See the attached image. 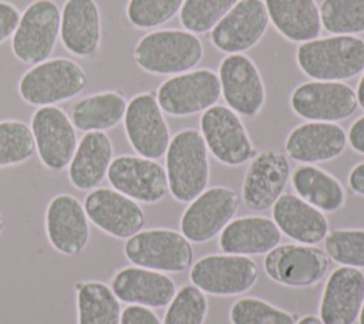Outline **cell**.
<instances>
[{
    "label": "cell",
    "mask_w": 364,
    "mask_h": 324,
    "mask_svg": "<svg viewBox=\"0 0 364 324\" xmlns=\"http://www.w3.org/2000/svg\"><path fill=\"white\" fill-rule=\"evenodd\" d=\"M300 70L318 81H343L364 71V40L336 34L301 43L296 51Z\"/></svg>",
    "instance_id": "obj_1"
},
{
    "label": "cell",
    "mask_w": 364,
    "mask_h": 324,
    "mask_svg": "<svg viewBox=\"0 0 364 324\" xmlns=\"http://www.w3.org/2000/svg\"><path fill=\"white\" fill-rule=\"evenodd\" d=\"M168 190L179 202H191L209 182L208 148L199 131L186 128L173 135L166 149Z\"/></svg>",
    "instance_id": "obj_2"
},
{
    "label": "cell",
    "mask_w": 364,
    "mask_h": 324,
    "mask_svg": "<svg viewBox=\"0 0 364 324\" xmlns=\"http://www.w3.org/2000/svg\"><path fill=\"white\" fill-rule=\"evenodd\" d=\"M203 45L199 37L186 30H155L145 34L134 48L135 63L156 75L182 74L199 64Z\"/></svg>",
    "instance_id": "obj_3"
},
{
    "label": "cell",
    "mask_w": 364,
    "mask_h": 324,
    "mask_svg": "<svg viewBox=\"0 0 364 324\" xmlns=\"http://www.w3.org/2000/svg\"><path fill=\"white\" fill-rule=\"evenodd\" d=\"M85 85L87 75L80 64L60 57L27 70L18 81V94L30 105L47 107L77 97Z\"/></svg>",
    "instance_id": "obj_4"
},
{
    "label": "cell",
    "mask_w": 364,
    "mask_h": 324,
    "mask_svg": "<svg viewBox=\"0 0 364 324\" xmlns=\"http://www.w3.org/2000/svg\"><path fill=\"white\" fill-rule=\"evenodd\" d=\"M125 257L138 267L161 273H179L192 266L193 249L179 232L171 229H148L128 237Z\"/></svg>",
    "instance_id": "obj_5"
},
{
    "label": "cell",
    "mask_w": 364,
    "mask_h": 324,
    "mask_svg": "<svg viewBox=\"0 0 364 324\" xmlns=\"http://www.w3.org/2000/svg\"><path fill=\"white\" fill-rule=\"evenodd\" d=\"M61 11L53 0H34L20 16L11 50L24 64H40L53 53L60 36Z\"/></svg>",
    "instance_id": "obj_6"
},
{
    "label": "cell",
    "mask_w": 364,
    "mask_h": 324,
    "mask_svg": "<svg viewBox=\"0 0 364 324\" xmlns=\"http://www.w3.org/2000/svg\"><path fill=\"white\" fill-rule=\"evenodd\" d=\"M220 94L219 75L200 68L165 80L156 91V101L164 112L172 117H186L213 107Z\"/></svg>",
    "instance_id": "obj_7"
},
{
    "label": "cell",
    "mask_w": 364,
    "mask_h": 324,
    "mask_svg": "<svg viewBox=\"0 0 364 324\" xmlns=\"http://www.w3.org/2000/svg\"><path fill=\"white\" fill-rule=\"evenodd\" d=\"M200 135L208 151L223 165L240 166L256 151L239 115L225 105H213L200 117Z\"/></svg>",
    "instance_id": "obj_8"
},
{
    "label": "cell",
    "mask_w": 364,
    "mask_h": 324,
    "mask_svg": "<svg viewBox=\"0 0 364 324\" xmlns=\"http://www.w3.org/2000/svg\"><path fill=\"white\" fill-rule=\"evenodd\" d=\"M189 279L203 293L212 296H237L257 281V266L240 254H208L193 263Z\"/></svg>",
    "instance_id": "obj_9"
},
{
    "label": "cell",
    "mask_w": 364,
    "mask_h": 324,
    "mask_svg": "<svg viewBox=\"0 0 364 324\" xmlns=\"http://www.w3.org/2000/svg\"><path fill=\"white\" fill-rule=\"evenodd\" d=\"M239 207L237 193L226 186H213L198 195L181 216V233L193 243H205L219 234Z\"/></svg>",
    "instance_id": "obj_10"
},
{
    "label": "cell",
    "mask_w": 364,
    "mask_h": 324,
    "mask_svg": "<svg viewBox=\"0 0 364 324\" xmlns=\"http://www.w3.org/2000/svg\"><path fill=\"white\" fill-rule=\"evenodd\" d=\"M293 112L309 121L337 122L353 115L358 107L355 91L341 81H307L290 95Z\"/></svg>",
    "instance_id": "obj_11"
},
{
    "label": "cell",
    "mask_w": 364,
    "mask_h": 324,
    "mask_svg": "<svg viewBox=\"0 0 364 324\" xmlns=\"http://www.w3.org/2000/svg\"><path fill=\"white\" fill-rule=\"evenodd\" d=\"M124 128L128 142L139 156L158 159L166 152L169 128L152 92L138 94L127 104Z\"/></svg>",
    "instance_id": "obj_12"
},
{
    "label": "cell",
    "mask_w": 364,
    "mask_h": 324,
    "mask_svg": "<svg viewBox=\"0 0 364 324\" xmlns=\"http://www.w3.org/2000/svg\"><path fill=\"white\" fill-rule=\"evenodd\" d=\"M266 254V274L287 287H310L318 283L330 267L324 250L311 244H282Z\"/></svg>",
    "instance_id": "obj_13"
},
{
    "label": "cell",
    "mask_w": 364,
    "mask_h": 324,
    "mask_svg": "<svg viewBox=\"0 0 364 324\" xmlns=\"http://www.w3.org/2000/svg\"><path fill=\"white\" fill-rule=\"evenodd\" d=\"M220 92L228 107L239 115H257L266 101V91L256 64L245 54H229L219 65Z\"/></svg>",
    "instance_id": "obj_14"
},
{
    "label": "cell",
    "mask_w": 364,
    "mask_h": 324,
    "mask_svg": "<svg viewBox=\"0 0 364 324\" xmlns=\"http://www.w3.org/2000/svg\"><path fill=\"white\" fill-rule=\"evenodd\" d=\"M30 128L41 163L51 171L64 169L77 148L75 128L67 114L54 105L40 107Z\"/></svg>",
    "instance_id": "obj_15"
},
{
    "label": "cell",
    "mask_w": 364,
    "mask_h": 324,
    "mask_svg": "<svg viewBox=\"0 0 364 324\" xmlns=\"http://www.w3.org/2000/svg\"><path fill=\"white\" fill-rule=\"evenodd\" d=\"M108 182L122 195L142 203H156L168 192L166 172L155 159L121 155L112 159Z\"/></svg>",
    "instance_id": "obj_16"
},
{
    "label": "cell",
    "mask_w": 364,
    "mask_h": 324,
    "mask_svg": "<svg viewBox=\"0 0 364 324\" xmlns=\"http://www.w3.org/2000/svg\"><path fill=\"white\" fill-rule=\"evenodd\" d=\"M269 16L263 0H239L212 28V44L228 54H240L263 37Z\"/></svg>",
    "instance_id": "obj_17"
},
{
    "label": "cell",
    "mask_w": 364,
    "mask_h": 324,
    "mask_svg": "<svg viewBox=\"0 0 364 324\" xmlns=\"http://www.w3.org/2000/svg\"><path fill=\"white\" fill-rule=\"evenodd\" d=\"M290 176L287 156L276 149H266L255 155L245 173L242 199L250 210H266L283 193Z\"/></svg>",
    "instance_id": "obj_18"
},
{
    "label": "cell",
    "mask_w": 364,
    "mask_h": 324,
    "mask_svg": "<svg viewBox=\"0 0 364 324\" xmlns=\"http://www.w3.org/2000/svg\"><path fill=\"white\" fill-rule=\"evenodd\" d=\"M84 210L98 229L118 239L134 236L145 225L141 206L134 199L109 188L92 189L85 196Z\"/></svg>",
    "instance_id": "obj_19"
},
{
    "label": "cell",
    "mask_w": 364,
    "mask_h": 324,
    "mask_svg": "<svg viewBox=\"0 0 364 324\" xmlns=\"http://www.w3.org/2000/svg\"><path fill=\"white\" fill-rule=\"evenodd\" d=\"M46 232L50 244L61 254L75 256L88 243V216L80 200L67 193L54 196L46 210Z\"/></svg>",
    "instance_id": "obj_20"
},
{
    "label": "cell",
    "mask_w": 364,
    "mask_h": 324,
    "mask_svg": "<svg viewBox=\"0 0 364 324\" xmlns=\"http://www.w3.org/2000/svg\"><path fill=\"white\" fill-rule=\"evenodd\" d=\"M364 301V273L355 267L341 266L328 276L321 300L323 324H354Z\"/></svg>",
    "instance_id": "obj_21"
},
{
    "label": "cell",
    "mask_w": 364,
    "mask_h": 324,
    "mask_svg": "<svg viewBox=\"0 0 364 324\" xmlns=\"http://www.w3.org/2000/svg\"><path fill=\"white\" fill-rule=\"evenodd\" d=\"M346 145L347 134L336 122L309 121L290 131L284 149L293 161L311 165L340 156Z\"/></svg>",
    "instance_id": "obj_22"
},
{
    "label": "cell",
    "mask_w": 364,
    "mask_h": 324,
    "mask_svg": "<svg viewBox=\"0 0 364 324\" xmlns=\"http://www.w3.org/2000/svg\"><path fill=\"white\" fill-rule=\"evenodd\" d=\"M111 288L118 300L149 308L168 306L176 293L175 283L169 276L138 266L117 271Z\"/></svg>",
    "instance_id": "obj_23"
},
{
    "label": "cell",
    "mask_w": 364,
    "mask_h": 324,
    "mask_svg": "<svg viewBox=\"0 0 364 324\" xmlns=\"http://www.w3.org/2000/svg\"><path fill=\"white\" fill-rule=\"evenodd\" d=\"M60 38L77 57L92 55L101 41V16L95 0H67L61 10Z\"/></svg>",
    "instance_id": "obj_24"
},
{
    "label": "cell",
    "mask_w": 364,
    "mask_h": 324,
    "mask_svg": "<svg viewBox=\"0 0 364 324\" xmlns=\"http://www.w3.org/2000/svg\"><path fill=\"white\" fill-rule=\"evenodd\" d=\"M272 216L279 230L300 244H316L328 233L324 213L291 193L279 196L272 206Z\"/></svg>",
    "instance_id": "obj_25"
},
{
    "label": "cell",
    "mask_w": 364,
    "mask_h": 324,
    "mask_svg": "<svg viewBox=\"0 0 364 324\" xmlns=\"http://www.w3.org/2000/svg\"><path fill=\"white\" fill-rule=\"evenodd\" d=\"M282 232L264 216H243L232 219L219 236V247L228 254H264L279 246Z\"/></svg>",
    "instance_id": "obj_26"
},
{
    "label": "cell",
    "mask_w": 364,
    "mask_h": 324,
    "mask_svg": "<svg viewBox=\"0 0 364 324\" xmlns=\"http://www.w3.org/2000/svg\"><path fill=\"white\" fill-rule=\"evenodd\" d=\"M112 155V142L104 131L87 132L77 145L68 163L71 185L80 190L97 188L107 176Z\"/></svg>",
    "instance_id": "obj_27"
},
{
    "label": "cell",
    "mask_w": 364,
    "mask_h": 324,
    "mask_svg": "<svg viewBox=\"0 0 364 324\" xmlns=\"http://www.w3.org/2000/svg\"><path fill=\"white\" fill-rule=\"evenodd\" d=\"M269 21L290 41L306 43L321 31L320 10L316 0H263Z\"/></svg>",
    "instance_id": "obj_28"
},
{
    "label": "cell",
    "mask_w": 364,
    "mask_h": 324,
    "mask_svg": "<svg viewBox=\"0 0 364 324\" xmlns=\"http://www.w3.org/2000/svg\"><path fill=\"white\" fill-rule=\"evenodd\" d=\"M291 185L299 198L316 209L331 213L344 206L346 192L331 173L314 165H300L291 175Z\"/></svg>",
    "instance_id": "obj_29"
},
{
    "label": "cell",
    "mask_w": 364,
    "mask_h": 324,
    "mask_svg": "<svg viewBox=\"0 0 364 324\" xmlns=\"http://www.w3.org/2000/svg\"><path fill=\"white\" fill-rule=\"evenodd\" d=\"M125 109L127 101L121 92L104 91L77 101L71 108L70 119L80 131H105L124 119Z\"/></svg>",
    "instance_id": "obj_30"
},
{
    "label": "cell",
    "mask_w": 364,
    "mask_h": 324,
    "mask_svg": "<svg viewBox=\"0 0 364 324\" xmlns=\"http://www.w3.org/2000/svg\"><path fill=\"white\" fill-rule=\"evenodd\" d=\"M78 324H119V300L112 288L100 281L77 286Z\"/></svg>",
    "instance_id": "obj_31"
},
{
    "label": "cell",
    "mask_w": 364,
    "mask_h": 324,
    "mask_svg": "<svg viewBox=\"0 0 364 324\" xmlns=\"http://www.w3.org/2000/svg\"><path fill=\"white\" fill-rule=\"evenodd\" d=\"M321 27L330 33H364V0H323L318 7Z\"/></svg>",
    "instance_id": "obj_32"
},
{
    "label": "cell",
    "mask_w": 364,
    "mask_h": 324,
    "mask_svg": "<svg viewBox=\"0 0 364 324\" xmlns=\"http://www.w3.org/2000/svg\"><path fill=\"white\" fill-rule=\"evenodd\" d=\"M31 128L16 119L0 121V168L26 162L34 153Z\"/></svg>",
    "instance_id": "obj_33"
},
{
    "label": "cell",
    "mask_w": 364,
    "mask_h": 324,
    "mask_svg": "<svg viewBox=\"0 0 364 324\" xmlns=\"http://www.w3.org/2000/svg\"><path fill=\"white\" fill-rule=\"evenodd\" d=\"M239 0H183L179 10L181 24L191 33H206L212 30L220 18Z\"/></svg>",
    "instance_id": "obj_34"
},
{
    "label": "cell",
    "mask_w": 364,
    "mask_h": 324,
    "mask_svg": "<svg viewBox=\"0 0 364 324\" xmlns=\"http://www.w3.org/2000/svg\"><path fill=\"white\" fill-rule=\"evenodd\" d=\"M208 300L193 284L182 286L169 301L162 324H203Z\"/></svg>",
    "instance_id": "obj_35"
},
{
    "label": "cell",
    "mask_w": 364,
    "mask_h": 324,
    "mask_svg": "<svg viewBox=\"0 0 364 324\" xmlns=\"http://www.w3.org/2000/svg\"><path fill=\"white\" fill-rule=\"evenodd\" d=\"M229 317L232 324H296L293 314L256 297L235 301Z\"/></svg>",
    "instance_id": "obj_36"
},
{
    "label": "cell",
    "mask_w": 364,
    "mask_h": 324,
    "mask_svg": "<svg viewBox=\"0 0 364 324\" xmlns=\"http://www.w3.org/2000/svg\"><path fill=\"white\" fill-rule=\"evenodd\" d=\"M327 254L338 264L364 269V229H337L324 237Z\"/></svg>",
    "instance_id": "obj_37"
},
{
    "label": "cell",
    "mask_w": 364,
    "mask_h": 324,
    "mask_svg": "<svg viewBox=\"0 0 364 324\" xmlns=\"http://www.w3.org/2000/svg\"><path fill=\"white\" fill-rule=\"evenodd\" d=\"M183 0H128L127 17L136 28H154L169 21Z\"/></svg>",
    "instance_id": "obj_38"
},
{
    "label": "cell",
    "mask_w": 364,
    "mask_h": 324,
    "mask_svg": "<svg viewBox=\"0 0 364 324\" xmlns=\"http://www.w3.org/2000/svg\"><path fill=\"white\" fill-rule=\"evenodd\" d=\"M18 9L4 0H0V44L10 38L20 21Z\"/></svg>",
    "instance_id": "obj_39"
},
{
    "label": "cell",
    "mask_w": 364,
    "mask_h": 324,
    "mask_svg": "<svg viewBox=\"0 0 364 324\" xmlns=\"http://www.w3.org/2000/svg\"><path fill=\"white\" fill-rule=\"evenodd\" d=\"M119 324H162V323L149 307L131 304L125 307L124 311H121Z\"/></svg>",
    "instance_id": "obj_40"
},
{
    "label": "cell",
    "mask_w": 364,
    "mask_h": 324,
    "mask_svg": "<svg viewBox=\"0 0 364 324\" xmlns=\"http://www.w3.org/2000/svg\"><path fill=\"white\" fill-rule=\"evenodd\" d=\"M347 141L353 151L364 155V115L351 124L347 134Z\"/></svg>",
    "instance_id": "obj_41"
},
{
    "label": "cell",
    "mask_w": 364,
    "mask_h": 324,
    "mask_svg": "<svg viewBox=\"0 0 364 324\" xmlns=\"http://www.w3.org/2000/svg\"><path fill=\"white\" fill-rule=\"evenodd\" d=\"M350 189L360 196H364V162L357 163L348 173Z\"/></svg>",
    "instance_id": "obj_42"
},
{
    "label": "cell",
    "mask_w": 364,
    "mask_h": 324,
    "mask_svg": "<svg viewBox=\"0 0 364 324\" xmlns=\"http://www.w3.org/2000/svg\"><path fill=\"white\" fill-rule=\"evenodd\" d=\"M355 97H357L358 105L364 109V72H363V75H361V78H360V81H358Z\"/></svg>",
    "instance_id": "obj_43"
},
{
    "label": "cell",
    "mask_w": 364,
    "mask_h": 324,
    "mask_svg": "<svg viewBox=\"0 0 364 324\" xmlns=\"http://www.w3.org/2000/svg\"><path fill=\"white\" fill-rule=\"evenodd\" d=\"M296 324H323V321L316 315H304Z\"/></svg>",
    "instance_id": "obj_44"
},
{
    "label": "cell",
    "mask_w": 364,
    "mask_h": 324,
    "mask_svg": "<svg viewBox=\"0 0 364 324\" xmlns=\"http://www.w3.org/2000/svg\"><path fill=\"white\" fill-rule=\"evenodd\" d=\"M358 323L364 324V301H363V306H361V310H360V314H358Z\"/></svg>",
    "instance_id": "obj_45"
},
{
    "label": "cell",
    "mask_w": 364,
    "mask_h": 324,
    "mask_svg": "<svg viewBox=\"0 0 364 324\" xmlns=\"http://www.w3.org/2000/svg\"><path fill=\"white\" fill-rule=\"evenodd\" d=\"M3 227H4V217H3V215L0 213V233L3 232Z\"/></svg>",
    "instance_id": "obj_46"
}]
</instances>
